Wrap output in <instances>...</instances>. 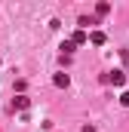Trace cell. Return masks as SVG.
Returning a JSON list of instances; mask_svg holds the SVG:
<instances>
[{
	"label": "cell",
	"instance_id": "obj_4",
	"mask_svg": "<svg viewBox=\"0 0 129 132\" xmlns=\"http://www.w3.org/2000/svg\"><path fill=\"white\" fill-rule=\"evenodd\" d=\"M52 83H55L59 89H64V86L71 83V77H68V74H55V80H52Z\"/></svg>",
	"mask_w": 129,
	"mask_h": 132
},
{
	"label": "cell",
	"instance_id": "obj_2",
	"mask_svg": "<svg viewBox=\"0 0 129 132\" xmlns=\"http://www.w3.org/2000/svg\"><path fill=\"white\" fill-rule=\"evenodd\" d=\"M86 40H89V34H86V31H74V37H71V43H74V46H83Z\"/></svg>",
	"mask_w": 129,
	"mask_h": 132
},
{
	"label": "cell",
	"instance_id": "obj_10",
	"mask_svg": "<svg viewBox=\"0 0 129 132\" xmlns=\"http://www.w3.org/2000/svg\"><path fill=\"white\" fill-rule=\"evenodd\" d=\"M83 132H95V129H92V126H83Z\"/></svg>",
	"mask_w": 129,
	"mask_h": 132
},
{
	"label": "cell",
	"instance_id": "obj_1",
	"mask_svg": "<svg viewBox=\"0 0 129 132\" xmlns=\"http://www.w3.org/2000/svg\"><path fill=\"white\" fill-rule=\"evenodd\" d=\"M101 80H104V83H114V86H123V83H126V74H123V71L117 68V71H111V74H104Z\"/></svg>",
	"mask_w": 129,
	"mask_h": 132
},
{
	"label": "cell",
	"instance_id": "obj_8",
	"mask_svg": "<svg viewBox=\"0 0 129 132\" xmlns=\"http://www.w3.org/2000/svg\"><path fill=\"white\" fill-rule=\"evenodd\" d=\"M62 49H64V55H71V52H74V43H71V40H64V43H62Z\"/></svg>",
	"mask_w": 129,
	"mask_h": 132
},
{
	"label": "cell",
	"instance_id": "obj_5",
	"mask_svg": "<svg viewBox=\"0 0 129 132\" xmlns=\"http://www.w3.org/2000/svg\"><path fill=\"white\" fill-rule=\"evenodd\" d=\"M95 12H98V15H108V12H111V3H104V0H101V3L95 6Z\"/></svg>",
	"mask_w": 129,
	"mask_h": 132
},
{
	"label": "cell",
	"instance_id": "obj_6",
	"mask_svg": "<svg viewBox=\"0 0 129 132\" xmlns=\"http://www.w3.org/2000/svg\"><path fill=\"white\" fill-rule=\"evenodd\" d=\"M92 25H98V19H86V15H80V28H92Z\"/></svg>",
	"mask_w": 129,
	"mask_h": 132
},
{
	"label": "cell",
	"instance_id": "obj_3",
	"mask_svg": "<svg viewBox=\"0 0 129 132\" xmlns=\"http://www.w3.org/2000/svg\"><path fill=\"white\" fill-rule=\"evenodd\" d=\"M104 40H108V37H104V31H92V34H89V43H95V46H101Z\"/></svg>",
	"mask_w": 129,
	"mask_h": 132
},
{
	"label": "cell",
	"instance_id": "obj_9",
	"mask_svg": "<svg viewBox=\"0 0 129 132\" xmlns=\"http://www.w3.org/2000/svg\"><path fill=\"white\" fill-rule=\"evenodd\" d=\"M120 104H123V108H129V92H123V95H120Z\"/></svg>",
	"mask_w": 129,
	"mask_h": 132
},
{
	"label": "cell",
	"instance_id": "obj_7",
	"mask_svg": "<svg viewBox=\"0 0 129 132\" xmlns=\"http://www.w3.org/2000/svg\"><path fill=\"white\" fill-rule=\"evenodd\" d=\"M12 108H19V111H25V108H28V98H25V95H19V98L12 101Z\"/></svg>",
	"mask_w": 129,
	"mask_h": 132
}]
</instances>
